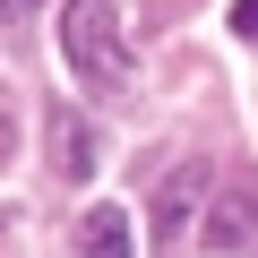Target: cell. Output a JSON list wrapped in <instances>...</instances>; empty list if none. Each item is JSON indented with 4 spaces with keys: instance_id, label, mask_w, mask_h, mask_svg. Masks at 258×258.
<instances>
[{
    "instance_id": "2",
    "label": "cell",
    "mask_w": 258,
    "mask_h": 258,
    "mask_svg": "<svg viewBox=\"0 0 258 258\" xmlns=\"http://www.w3.org/2000/svg\"><path fill=\"white\" fill-rule=\"evenodd\" d=\"M198 241H207V249H224V258L258 249V189H249V181H232V189H207Z\"/></svg>"
},
{
    "instance_id": "4",
    "label": "cell",
    "mask_w": 258,
    "mask_h": 258,
    "mask_svg": "<svg viewBox=\"0 0 258 258\" xmlns=\"http://www.w3.org/2000/svg\"><path fill=\"white\" fill-rule=\"evenodd\" d=\"M78 258H138V249H129V215L120 207H95L86 232H78Z\"/></svg>"
},
{
    "instance_id": "1",
    "label": "cell",
    "mask_w": 258,
    "mask_h": 258,
    "mask_svg": "<svg viewBox=\"0 0 258 258\" xmlns=\"http://www.w3.org/2000/svg\"><path fill=\"white\" fill-rule=\"evenodd\" d=\"M60 60L86 86H120L129 78V35L112 18V0H69V9H60Z\"/></svg>"
},
{
    "instance_id": "3",
    "label": "cell",
    "mask_w": 258,
    "mask_h": 258,
    "mask_svg": "<svg viewBox=\"0 0 258 258\" xmlns=\"http://www.w3.org/2000/svg\"><path fill=\"white\" fill-rule=\"evenodd\" d=\"M52 172H60V181H86V172H95V129H86L69 103L52 112Z\"/></svg>"
},
{
    "instance_id": "6",
    "label": "cell",
    "mask_w": 258,
    "mask_h": 258,
    "mask_svg": "<svg viewBox=\"0 0 258 258\" xmlns=\"http://www.w3.org/2000/svg\"><path fill=\"white\" fill-rule=\"evenodd\" d=\"M232 35H258V0H232Z\"/></svg>"
},
{
    "instance_id": "5",
    "label": "cell",
    "mask_w": 258,
    "mask_h": 258,
    "mask_svg": "<svg viewBox=\"0 0 258 258\" xmlns=\"http://www.w3.org/2000/svg\"><path fill=\"white\" fill-rule=\"evenodd\" d=\"M189 198H198V172H172V181H164V207H155V224L172 232V224L189 215Z\"/></svg>"
},
{
    "instance_id": "7",
    "label": "cell",
    "mask_w": 258,
    "mask_h": 258,
    "mask_svg": "<svg viewBox=\"0 0 258 258\" xmlns=\"http://www.w3.org/2000/svg\"><path fill=\"white\" fill-rule=\"evenodd\" d=\"M26 9H35V0H0V18H26Z\"/></svg>"
}]
</instances>
